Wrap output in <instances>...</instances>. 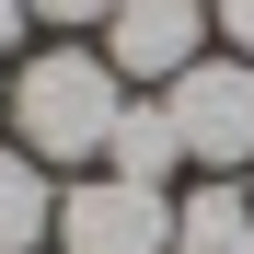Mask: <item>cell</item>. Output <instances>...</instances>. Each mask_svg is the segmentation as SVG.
I'll return each mask as SVG.
<instances>
[{
    "label": "cell",
    "instance_id": "cell-5",
    "mask_svg": "<svg viewBox=\"0 0 254 254\" xmlns=\"http://www.w3.org/2000/svg\"><path fill=\"white\" fill-rule=\"evenodd\" d=\"M174 254H254V196L231 174H208L185 208H174Z\"/></svg>",
    "mask_w": 254,
    "mask_h": 254
},
{
    "label": "cell",
    "instance_id": "cell-9",
    "mask_svg": "<svg viewBox=\"0 0 254 254\" xmlns=\"http://www.w3.org/2000/svg\"><path fill=\"white\" fill-rule=\"evenodd\" d=\"M23 12H35V23H58V35H69V23H104V12H116V0H23Z\"/></svg>",
    "mask_w": 254,
    "mask_h": 254
},
{
    "label": "cell",
    "instance_id": "cell-2",
    "mask_svg": "<svg viewBox=\"0 0 254 254\" xmlns=\"http://www.w3.org/2000/svg\"><path fill=\"white\" fill-rule=\"evenodd\" d=\"M58 254H174V196L162 185H127V174H81L58 196Z\"/></svg>",
    "mask_w": 254,
    "mask_h": 254
},
{
    "label": "cell",
    "instance_id": "cell-7",
    "mask_svg": "<svg viewBox=\"0 0 254 254\" xmlns=\"http://www.w3.org/2000/svg\"><path fill=\"white\" fill-rule=\"evenodd\" d=\"M174 162H185V139H174V104H127V116H116V139H104V174H127V185H174Z\"/></svg>",
    "mask_w": 254,
    "mask_h": 254
},
{
    "label": "cell",
    "instance_id": "cell-4",
    "mask_svg": "<svg viewBox=\"0 0 254 254\" xmlns=\"http://www.w3.org/2000/svg\"><path fill=\"white\" fill-rule=\"evenodd\" d=\"M104 58H116V81L174 93V81L208 58V12H196V0H116V12H104Z\"/></svg>",
    "mask_w": 254,
    "mask_h": 254
},
{
    "label": "cell",
    "instance_id": "cell-3",
    "mask_svg": "<svg viewBox=\"0 0 254 254\" xmlns=\"http://www.w3.org/2000/svg\"><path fill=\"white\" fill-rule=\"evenodd\" d=\"M162 104H174L185 162H208V174H243V162H254V69L243 58H196Z\"/></svg>",
    "mask_w": 254,
    "mask_h": 254
},
{
    "label": "cell",
    "instance_id": "cell-10",
    "mask_svg": "<svg viewBox=\"0 0 254 254\" xmlns=\"http://www.w3.org/2000/svg\"><path fill=\"white\" fill-rule=\"evenodd\" d=\"M23 35H35V12H23V0H0V58H12Z\"/></svg>",
    "mask_w": 254,
    "mask_h": 254
},
{
    "label": "cell",
    "instance_id": "cell-8",
    "mask_svg": "<svg viewBox=\"0 0 254 254\" xmlns=\"http://www.w3.org/2000/svg\"><path fill=\"white\" fill-rule=\"evenodd\" d=\"M208 35H220V58L254 69V0H208Z\"/></svg>",
    "mask_w": 254,
    "mask_h": 254
},
{
    "label": "cell",
    "instance_id": "cell-6",
    "mask_svg": "<svg viewBox=\"0 0 254 254\" xmlns=\"http://www.w3.org/2000/svg\"><path fill=\"white\" fill-rule=\"evenodd\" d=\"M47 231H58L47 162H35V150H0V254H47Z\"/></svg>",
    "mask_w": 254,
    "mask_h": 254
},
{
    "label": "cell",
    "instance_id": "cell-1",
    "mask_svg": "<svg viewBox=\"0 0 254 254\" xmlns=\"http://www.w3.org/2000/svg\"><path fill=\"white\" fill-rule=\"evenodd\" d=\"M116 116H127V81L104 47H47L12 81V150H35V162H104Z\"/></svg>",
    "mask_w": 254,
    "mask_h": 254
}]
</instances>
